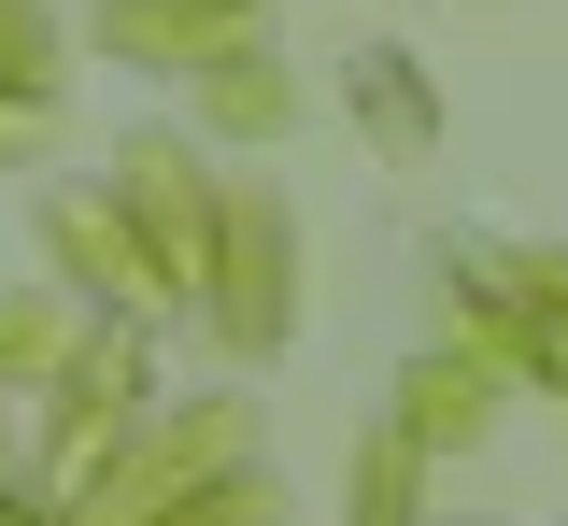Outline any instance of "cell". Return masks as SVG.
Here are the masks:
<instances>
[{
    "instance_id": "6da1fadb",
    "label": "cell",
    "mask_w": 568,
    "mask_h": 526,
    "mask_svg": "<svg viewBox=\"0 0 568 526\" xmlns=\"http://www.w3.org/2000/svg\"><path fill=\"white\" fill-rule=\"evenodd\" d=\"M355 85H369V114H384V143L413 156V143H426V85L398 72V58H355Z\"/></svg>"
}]
</instances>
